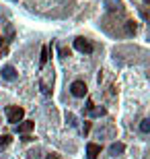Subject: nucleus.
<instances>
[{
	"mask_svg": "<svg viewBox=\"0 0 150 159\" xmlns=\"http://www.w3.org/2000/svg\"><path fill=\"white\" fill-rule=\"evenodd\" d=\"M126 29H127V33H136V29H138V27H136V23H134V21H127Z\"/></svg>",
	"mask_w": 150,
	"mask_h": 159,
	"instance_id": "obj_12",
	"label": "nucleus"
},
{
	"mask_svg": "<svg viewBox=\"0 0 150 159\" xmlns=\"http://www.w3.org/2000/svg\"><path fill=\"white\" fill-rule=\"evenodd\" d=\"M70 91H72L74 97H84V95H87V85H84L82 81H74L72 87H70Z\"/></svg>",
	"mask_w": 150,
	"mask_h": 159,
	"instance_id": "obj_3",
	"label": "nucleus"
},
{
	"mask_svg": "<svg viewBox=\"0 0 150 159\" xmlns=\"http://www.w3.org/2000/svg\"><path fill=\"white\" fill-rule=\"evenodd\" d=\"M60 56H62V58L70 56V50H68V48H60Z\"/></svg>",
	"mask_w": 150,
	"mask_h": 159,
	"instance_id": "obj_13",
	"label": "nucleus"
},
{
	"mask_svg": "<svg viewBox=\"0 0 150 159\" xmlns=\"http://www.w3.org/2000/svg\"><path fill=\"white\" fill-rule=\"evenodd\" d=\"M101 155V145L97 143H88L87 145V159H97Z\"/></svg>",
	"mask_w": 150,
	"mask_h": 159,
	"instance_id": "obj_4",
	"label": "nucleus"
},
{
	"mask_svg": "<svg viewBox=\"0 0 150 159\" xmlns=\"http://www.w3.org/2000/svg\"><path fill=\"white\" fill-rule=\"evenodd\" d=\"M8 143H11V136H8V134H2V136H0V149L6 147Z\"/></svg>",
	"mask_w": 150,
	"mask_h": 159,
	"instance_id": "obj_11",
	"label": "nucleus"
},
{
	"mask_svg": "<svg viewBox=\"0 0 150 159\" xmlns=\"http://www.w3.org/2000/svg\"><path fill=\"white\" fill-rule=\"evenodd\" d=\"M23 116H25L23 107H19V106H8V107H6V118H8V122L17 124V122L23 120Z\"/></svg>",
	"mask_w": 150,
	"mask_h": 159,
	"instance_id": "obj_1",
	"label": "nucleus"
},
{
	"mask_svg": "<svg viewBox=\"0 0 150 159\" xmlns=\"http://www.w3.org/2000/svg\"><path fill=\"white\" fill-rule=\"evenodd\" d=\"M35 126V122H31V120H25V122H21L17 126V132H23V134H27V132H31Z\"/></svg>",
	"mask_w": 150,
	"mask_h": 159,
	"instance_id": "obj_6",
	"label": "nucleus"
},
{
	"mask_svg": "<svg viewBox=\"0 0 150 159\" xmlns=\"http://www.w3.org/2000/svg\"><path fill=\"white\" fill-rule=\"evenodd\" d=\"M74 48L78 50V52H84V54L92 52V43L88 39H84V37H76L74 39Z\"/></svg>",
	"mask_w": 150,
	"mask_h": 159,
	"instance_id": "obj_2",
	"label": "nucleus"
},
{
	"mask_svg": "<svg viewBox=\"0 0 150 159\" xmlns=\"http://www.w3.org/2000/svg\"><path fill=\"white\" fill-rule=\"evenodd\" d=\"M103 114H105L103 107H95V103L88 101V116H103Z\"/></svg>",
	"mask_w": 150,
	"mask_h": 159,
	"instance_id": "obj_7",
	"label": "nucleus"
},
{
	"mask_svg": "<svg viewBox=\"0 0 150 159\" xmlns=\"http://www.w3.org/2000/svg\"><path fill=\"white\" fill-rule=\"evenodd\" d=\"M2 48H4V39L0 37V54H2Z\"/></svg>",
	"mask_w": 150,
	"mask_h": 159,
	"instance_id": "obj_15",
	"label": "nucleus"
},
{
	"mask_svg": "<svg viewBox=\"0 0 150 159\" xmlns=\"http://www.w3.org/2000/svg\"><path fill=\"white\" fill-rule=\"evenodd\" d=\"M45 64H47V46H43V48H41V60H39V66L43 68Z\"/></svg>",
	"mask_w": 150,
	"mask_h": 159,
	"instance_id": "obj_9",
	"label": "nucleus"
},
{
	"mask_svg": "<svg viewBox=\"0 0 150 159\" xmlns=\"http://www.w3.org/2000/svg\"><path fill=\"white\" fill-rule=\"evenodd\" d=\"M148 2H150V0H144V4H148Z\"/></svg>",
	"mask_w": 150,
	"mask_h": 159,
	"instance_id": "obj_16",
	"label": "nucleus"
},
{
	"mask_svg": "<svg viewBox=\"0 0 150 159\" xmlns=\"http://www.w3.org/2000/svg\"><path fill=\"white\" fill-rule=\"evenodd\" d=\"M47 159H60V157L56 153H49V155H47Z\"/></svg>",
	"mask_w": 150,
	"mask_h": 159,
	"instance_id": "obj_14",
	"label": "nucleus"
},
{
	"mask_svg": "<svg viewBox=\"0 0 150 159\" xmlns=\"http://www.w3.org/2000/svg\"><path fill=\"white\" fill-rule=\"evenodd\" d=\"M123 149H126V147H123V143H113V145L109 147V153H111V155L123 153Z\"/></svg>",
	"mask_w": 150,
	"mask_h": 159,
	"instance_id": "obj_8",
	"label": "nucleus"
},
{
	"mask_svg": "<svg viewBox=\"0 0 150 159\" xmlns=\"http://www.w3.org/2000/svg\"><path fill=\"white\" fill-rule=\"evenodd\" d=\"M140 130H142V132H150V120L146 118V120H142V122H140Z\"/></svg>",
	"mask_w": 150,
	"mask_h": 159,
	"instance_id": "obj_10",
	"label": "nucleus"
},
{
	"mask_svg": "<svg viewBox=\"0 0 150 159\" xmlns=\"http://www.w3.org/2000/svg\"><path fill=\"white\" fill-rule=\"evenodd\" d=\"M0 75H2V79H6V81H15L17 79V70H15V66H4L2 70H0Z\"/></svg>",
	"mask_w": 150,
	"mask_h": 159,
	"instance_id": "obj_5",
	"label": "nucleus"
}]
</instances>
